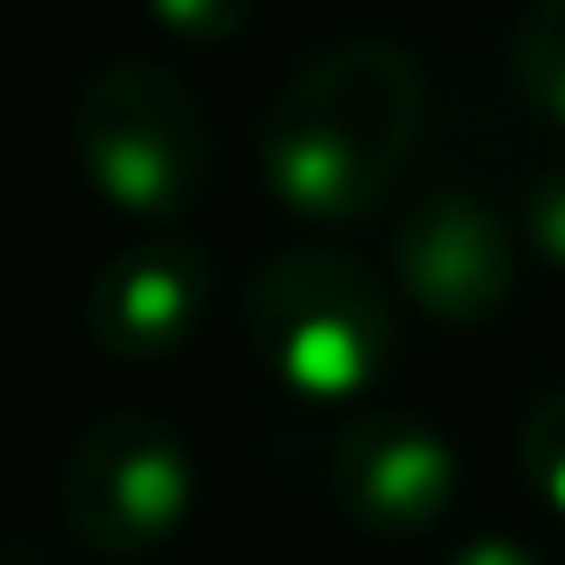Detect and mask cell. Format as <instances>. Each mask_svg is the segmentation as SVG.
<instances>
[{
  "label": "cell",
  "instance_id": "9",
  "mask_svg": "<svg viewBox=\"0 0 565 565\" xmlns=\"http://www.w3.org/2000/svg\"><path fill=\"white\" fill-rule=\"evenodd\" d=\"M519 466L532 479V492L565 519V393H545L525 426H519Z\"/></svg>",
  "mask_w": 565,
  "mask_h": 565
},
{
  "label": "cell",
  "instance_id": "6",
  "mask_svg": "<svg viewBox=\"0 0 565 565\" xmlns=\"http://www.w3.org/2000/svg\"><path fill=\"white\" fill-rule=\"evenodd\" d=\"M327 479H333L340 512L380 539H413V532L439 525L459 492L452 446L406 413H360L333 439Z\"/></svg>",
  "mask_w": 565,
  "mask_h": 565
},
{
  "label": "cell",
  "instance_id": "5",
  "mask_svg": "<svg viewBox=\"0 0 565 565\" xmlns=\"http://www.w3.org/2000/svg\"><path fill=\"white\" fill-rule=\"evenodd\" d=\"M393 273H399V294L446 320V327H472V320H492L505 300H512V279H519V259H512V239L499 226V213L472 193H433L419 200L399 233H393Z\"/></svg>",
  "mask_w": 565,
  "mask_h": 565
},
{
  "label": "cell",
  "instance_id": "10",
  "mask_svg": "<svg viewBox=\"0 0 565 565\" xmlns=\"http://www.w3.org/2000/svg\"><path fill=\"white\" fill-rule=\"evenodd\" d=\"M147 14L173 34V41H233L246 21H253V0H147Z\"/></svg>",
  "mask_w": 565,
  "mask_h": 565
},
{
  "label": "cell",
  "instance_id": "3",
  "mask_svg": "<svg viewBox=\"0 0 565 565\" xmlns=\"http://www.w3.org/2000/svg\"><path fill=\"white\" fill-rule=\"evenodd\" d=\"M74 153L94 193L140 220L186 213L213 173L200 100L160 61H114L87 81L74 107Z\"/></svg>",
  "mask_w": 565,
  "mask_h": 565
},
{
  "label": "cell",
  "instance_id": "11",
  "mask_svg": "<svg viewBox=\"0 0 565 565\" xmlns=\"http://www.w3.org/2000/svg\"><path fill=\"white\" fill-rule=\"evenodd\" d=\"M525 233H532V246H539L552 266H565V167L545 173V180L525 193Z\"/></svg>",
  "mask_w": 565,
  "mask_h": 565
},
{
  "label": "cell",
  "instance_id": "4",
  "mask_svg": "<svg viewBox=\"0 0 565 565\" xmlns=\"http://www.w3.org/2000/svg\"><path fill=\"white\" fill-rule=\"evenodd\" d=\"M193 505V466L180 439L147 413L87 426L61 466V519L87 552L134 558L160 545Z\"/></svg>",
  "mask_w": 565,
  "mask_h": 565
},
{
  "label": "cell",
  "instance_id": "12",
  "mask_svg": "<svg viewBox=\"0 0 565 565\" xmlns=\"http://www.w3.org/2000/svg\"><path fill=\"white\" fill-rule=\"evenodd\" d=\"M446 565H539V552L519 545V539H472V545H459Z\"/></svg>",
  "mask_w": 565,
  "mask_h": 565
},
{
  "label": "cell",
  "instance_id": "1",
  "mask_svg": "<svg viewBox=\"0 0 565 565\" xmlns=\"http://www.w3.org/2000/svg\"><path fill=\"white\" fill-rule=\"evenodd\" d=\"M426 127L419 67L386 41L313 54L259 120V173L307 220H360L406 173Z\"/></svg>",
  "mask_w": 565,
  "mask_h": 565
},
{
  "label": "cell",
  "instance_id": "7",
  "mask_svg": "<svg viewBox=\"0 0 565 565\" xmlns=\"http://www.w3.org/2000/svg\"><path fill=\"white\" fill-rule=\"evenodd\" d=\"M206 300H213V259L193 239H180V233L134 239L94 273L87 340L107 360L147 366V360H167L193 340Z\"/></svg>",
  "mask_w": 565,
  "mask_h": 565
},
{
  "label": "cell",
  "instance_id": "8",
  "mask_svg": "<svg viewBox=\"0 0 565 565\" xmlns=\"http://www.w3.org/2000/svg\"><path fill=\"white\" fill-rule=\"evenodd\" d=\"M512 87L519 100L565 134V0H539L512 34Z\"/></svg>",
  "mask_w": 565,
  "mask_h": 565
},
{
  "label": "cell",
  "instance_id": "2",
  "mask_svg": "<svg viewBox=\"0 0 565 565\" xmlns=\"http://www.w3.org/2000/svg\"><path fill=\"white\" fill-rule=\"evenodd\" d=\"M246 340L294 399L347 406L393 360V307L360 259L294 246L253 273Z\"/></svg>",
  "mask_w": 565,
  "mask_h": 565
}]
</instances>
